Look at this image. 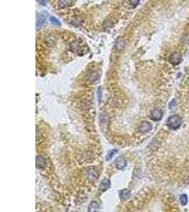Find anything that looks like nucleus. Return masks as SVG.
<instances>
[{
  "label": "nucleus",
  "instance_id": "1",
  "mask_svg": "<svg viewBox=\"0 0 189 212\" xmlns=\"http://www.w3.org/2000/svg\"><path fill=\"white\" fill-rule=\"evenodd\" d=\"M182 119L179 115L173 114L167 119V125L169 129L176 130L181 127V125H182Z\"/></svg>",
  "mask_w": 189,
  "mask_h": 212
},
{
  "label": "nucleus",
  "instance_id": "2",
  "mask_svg": "<svg viewBox=\"0 0 189 212\" xmlns=\"http://www.w3.org/2000/svg\"><path fill=\"white\" fill-rule=\"evenodd\" d=\"M181 60H182L181 55L179 52H173L169 58V62H170L171 64H173V65H177V64H179V63L181 62Z\"/></svg>",
  "mask_w": 189,
  "mask_h": 212
},
{
  "label": "nucleus",
  "instance_id": "3",
  "mask_svg": "<svg viewBox=\"0 0 189 212\" xmlns=\"http://www.w3.org/2000/svg\"><path fill=\"white\" fill-rule=\"evenodd\" d=\"M138 129L141 133L146 134V133H148L149 131L152 130V126L151 124L149 123V122L142 121V123H140V126H139Z\"/></svg>",
  "mask_w": 189,
  "mask_h": 212
},
{
  "label": "nucleus",
  "instance_id": "4",
  "mask_svg": "<svg viewBox=\"0 0 189 212\" xmlns=\"http://www.w3.org/2000/svg\"><path fill=\"white\" fill-rule=\"evenodd\" d=\"M163 117V113L159 109H153L150 112V117L154 121H159Z\"/></svg>",
  "mask_w": 189,
  "mask_h": 212
},
{
  "label": "nucleus",
  "instance_id": "5",
  "mask_svg": "<svg viewBox=\"0 0 189 212\" xmlns=\"http://www.w3.org/2000/svg\"><path fill=\"white\" fill-rule=\"evenodd\" d=\"M115 165L118 170H123L127 166V161L123 157H118L115 160Z\"/></svg>",
  "mask_w": 189,
  "mask_h": 212
},
{
  "label": "nucleus",
  "instance_id": "6",
  "mask_svg": "<svg viewBox=\"0 0 189 212\" xmlns=\"http://www.w3.org/2000/svg\"><path fill=\"white\" fill-rule=\"evenodd\" d=\"M110 186H111V182H110L109 179H103L100 183L99 185V190L101 192H105L108 189H109Z\"/></svg>",
  "mask_w": 189,
  "mask_h": 212
},
{
  "label": "nucleus",
  "instance_id": "7",
  "mask_svg": "<svg viewBox=\"0 0 189 212\" xmlns=\"http://www.w3.org/2000/svg\"><path fill=\"white\" fill-rule=\"evenodd\" d=\"M46 165V160L43 156H36V166L38 168H44Z\"/></svg>",
  "mask_w": 189,
  "mask_h": 212
},
{
  "label": "nucleus",
  "instance_id": "8",
  "mask_svg": "<svg viewBox=\"0 0 189 212\" xmlns=\"http://www.w3.org/2000/svg\"><path fill=\"white\" fill-rule=\"evenodd\" d=\"M131 192L129 189H124V190H121L120 192L121 198L123 200H126L130 196Z\"/></svg>",
  "mask_w": 189,
  "mask_h": 212
},
{
  "label": "nucleus",
  "instance_id": "9",
  "mask_svg": "<svg viewBox=\"0 0 189 212\" xmlns=\"http://www.w3.org/2000/svg\"><path fill=\"white\" fill-rule=\"evenodd\" d=\"M46 20V17L43 16V14H40V16L37 17V22H36V28L38 30L42 26V25L44 24L45 21Z\"/></svg>",
  "mask_w": 189,
  "mask_h": 212
},
{
  "label": "nucleus",
  "instance_id": "10",
  "mask_svg": "<svg viewBox=\"0 0 189 212\" xmlns=\"http://www.w3.org/2000/svg\"><path fill=\"white\" fill-rule=\"evenodd\" d=\"M58 4L61 8H66L72 4V0H59Z\"/></svg>",
  "mask_w": 189,
  "mask_h": 212
},
{
  "label": "nucleus",
  "instance_id": "11",
  "mask_svg": "<svg viewBox=\"0 0 189 212\" xmlns=\"http://www.w3.org/2000/svg\"><path fill=\"white\" fill-rule=\"evenodd\" d=\"M99 209V204L97 202L93 201L89 207V211H98Z\"/></svg>",
  "mask_w": 189,
  "mask_h": 212
},
{
  "label": "nucleus",
  "instance_id": "12",
  "mask_svg": "<svg viewBox=\"0 0 189 212\" xmlns=\"http://www.w3.org/2000/svg\"><path fill=\"white\" fill-rule=\"evenodd\" d=\"M50 21H51V24L53 25H54V26H60L61 25L60 21L58 19H57L55 18V17H54V16L50 17Z\"/></svg>",
  "mask_w": 189,
  "mask_h": 212
},
{
  "label": "nucleus",
  "instance_id": "13",
  "mask_svg": "<svg viewBox=\"0 0 189 212\" xmlns=\"http://www.w3.org/2000/svg\"><path fill=\"white\" fill-rule=\"evenodd\" d=\"M180 202L183 205H186L188 203V196L186 194H183L180 196Z\"/></svg>",
  "mask_w": 189,
  "mask_h": 212
},
{
  "label": "nucleus",
  "instance_id": "14",
  "mask_svg": "<svg viewBox=\"0 0 189 212\" xmlns=\"http://www.w3.org/2000/svg\"><path fill=\"white\" fill-rule=\"evenodd\" d=\"M100 77V74L98 73V72H94L92 74V75L90 76V80L91 81H96L99 79Z\"/></svg>",
  "mask_w": 189,
  "mask_h": 212
},
{
  "label": "nucleus",
  "instance_id": "15",
  "mask_svg": "<svg viewBox=\"0 0 189 212\" xmlns=\"http://www.w3.org/2000/svg\"><path fill=\"white\" fill-rule=\"evenodd\" d=\"M116 152H117V150H111V151H110L108 153V154H107V156H106V160H111L112 158H113V156L115 155V154H116Z\"/></svg>",
  "mask_w": 189,
  "mask_h": 212
},
{
  "label": "nucleus",
  "instance_id": "16",
  "mask_svg": "<svg viewBox=\"0 0 189 212\" xmlns=\"http://www.w3.org/2000/svg\"><path fill=\"white\" fill-rule=\"evenodd\" d=\"M140 0H130V4L132 7H136L138 5V4L140 3Z\"/></svg>",
  "mask_w": 189,
  "mask_h": 212
},
{
  "label": "nucleus",
  "instance_id": "17",
  "mask_svg": "<svg viewBox=\"0 0 189 212\" xmlns=\"http://www.w3.org/2000/svg\"><path fill=\"white\" fill-rule=\"evenodd\" d=\"M175 105H176V100L175 99H173L171 101V103H169V108L171 109V108H173V107H174Z\"/></svg>",
  "mask_w": 189,
  "mask_h": 212
},
{
  "label": "nucleus",
  "instance_id": "18",
  "mask_svg": "<svg viewBox=\"0 0 189 212\" xmlns=\"http://www.w3.org/2000/svg\"><path fill=\"white\" fill-rule=\"evenodd\" d=\"M101 88H99V90H98V95H99V100H101V95H102V91H101Z\"/></svg>",
  "mask_w": 189,
  "mask_h": 212
},
{
  "label": "nucleus",
  "instance_id": "19",
  "mask_svg": "<svg viewBox=\"0 0 189 212\" xmlns=\"http://www.w3.org/2000/svg\"><path fill=\"white\" fill-rule=\"evenodd\" d=\"M38 1V2L40 4H42V5H45V0H37Z\"/></svg>",
  "mask_w": 189,
  "mask_h": 212
}]
</instances>
